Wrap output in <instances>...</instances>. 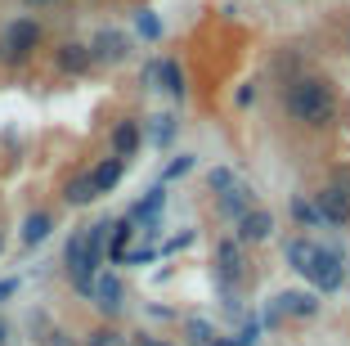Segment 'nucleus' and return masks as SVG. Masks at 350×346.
Here are the masks:
<instances>
[{
    "label": "nucleus",
    "instance_id": "nucleus-1",
    "mask_svg": "<svg viewBox=\"0 0 350 346\" xmlns=\"http://www.w3.org/2000/svg\"><path fill=\"white\" fill-rule=\"evenodd\" d=\"M283 112H288L297 126H306V131H328L341 117V99L323 77L301 72V77H292V82L283 86Z\"/></svg>",
    "mask_w": 350,
    "mask_h": 346
},
{
    "label": "nucleus",
    "instance_id": "nucleus-2",
    "mask_svg": "<svg viewBox=\"0 0 350 346\" xmlns=\"http://www.w3.org/2000/svg\"><path fill=\"white\" fill-rule=\"evenodd\" d=\"M288 265L314 284V293H337V288L346 284V265H341V256L332 252V247L310 243V238H292L288 243Z\"/></svg>",
    "mask_w": 350,
    "mask_h": 346
},
{
    "label": "nucleus",
    "instance_id": "nucleus-3",
    "mask_svg": "<svg viewBox=\"0 0 350 346\" xmlns=\"http://www.w3.org/2000/svg\"><path fill=\"white\" fill-rule=\"evenodd\" d=\"M41 41H45V27L36 18H14V23H5V32H0V63H27L31 54L41 50Z\"/></svg>",
    "mask_w": 350,
    "mask_h": 346
},
{
    "label": "nucleus",
    "instance_id": "nucleus-4",
    "mask_svg": "<svg viewBox=\"0 0 350 346\" xmlns=\"http://www.w3.org/2000/svg\"><path fill=\"white\" fill-rule=\"evenodd\" d=\"M90 59H94V63H103V68H117V63H126V59H131V36H126V32H117V27L94 32Z\"/></svg>",
    "mask_w": 350,
    "mask_h": 346
},
{
    "label": "nucleus",
    "instance_id": "nucleus-5",
    "mask_svg": "<svg viewBox=\"0 0 350 346\" xmlns=\"http://www.w3.org/2000/svg\"><path fill=\"white\" fill-rule=\"evenodd\" d=\"M234 234L243 238V243H269V234H274V212H265V207H247V212L234 221Z\"/></svg>",
    "mask_w": 350,
    "mask_h": 346
},
{
    "label": "nucleus",
    "instance_id": "nucleus-6",
    "mask_svg": "<svg viewBox=\"0 0 350 346\" xmlns=\"http://www.w3.org/2000/svg\"><path fill=\"white\" fill-rule=\"evenodd\" d=\"M90 301L99 306V315H122V306H126V288L117 275H94V288H90Z\"/></svg>",
    "mask_w": 350,
    "mask_h": 346
},
{
    "label": "nucleus",
    "instance_id": "nucleus-7",
    "mask_svg": "<svg viewBox=\"0 0 350 346\" xmlns=\"http://www.w3.org/2000/svg\"><path fill=\"white\" fill-rule=\"evenodd\" d=\"M314 207H319V216L328 225H350V194L337 189V184H328L323 194H314Z\"/></svg>",
    "mask_w": 350,
    "mask_h": 346
},
{
    "label": "nucleus",
    "instance_id": "nucleus-8",
    "mask_svg": "<svg viewBox=\"0 0 350 346\" xmlns=\"http://www.w3.org/2000/svg\"><path fill=\"white\" fill-rule=\"evenodd\" d=\"M54 68L68 72V77H81V72H90V68H94L90 45H81V41H63L59 50H54Z\"/></svg>",
    "mask_w": 350,
    "mask_h": 346
},
{
    "label": "nucleus",
    "instance_id": "nucleus-9",
    "mask_svg": "<svg viewBox=\"0 0 350 346\" xmlns=\"http://www.w3.org/2000/svg\"><path fill=\"white\" fill-rule=\"evenodd\" d=\"M85 175H90V184H94V194H99V198H103V194H113L117 184H122V175H126V158H117V153H113V158L94 162Z\"/></svg>",
    "mask_w": 350,
    "mask_h": 346
},
{
    "label": "nucleus",
    "instance_id": "nucleus-10",
    "mask_svg": "<svg viewBox=\"0 0 350 346\" xmlns=\"http://www.w3.org/2000/svg\"><path fill=\"white\" fill-rule=\"evenodd\" d=\"M139 144H144V126L135 122V117H122V122L113 126V153L131 162L135 153H139Z\"/></svg>",
    "mask_w": 350,
    "mask_h": 346
},
{
    "label": "nucleus",
    "instance_id": "nucleus-11",
    "mask_svg": "<svg viewBox=\"0 0 350 346\" xmlns=\"http://www.w3.org/2000/svg\"><path fill=\"white\" fill-rule=\"evenodd\" d=\"M162 207H166V189H162V184H153V189H148V194L139 198L126 216H131L135 225H148V234H157V212H162Z\"/></svg>",
    "mask_w": 350,
    "mask_h": 346
},
{
    "label": "nucleus",
    "instance_id": "nucleus-12",
    "mask_svg": "<svg viewBox=\"0 0 350 346\" xmlns=\"http://www.w3.org/2000/svg\"><path fill=\"white\" fill-rule=\"evenodd\" d=\"M216 265H220V284H229V279H243V247L234 243V238H220L216 243Z\"/></svg>",
    "mask_w": 350,
    "mask_h": 346
},
{
    "label": "nucleus",
    "instance_id": "nucleus-13",
    "mask_svg": "<svg viewBox=\"0 0 350 346\" xmlns=\"http://www.w3.org/2000/svg\"><path fill=\"white\" fill-rule=\"evenodd\" d=\"M157 82H162V90L171 95V99H185V95H189L185 72H180V63H175V59H157Z\"/></svg>",
    "mask_w": 350,
    "mask_h": 346
},
{
    "label": "nucleus",
    "instance_id": "nucleus-14",
    "mask_svg": "<svg viewBox=\"0 0 350 346\" xmlns=\"http://www.w3.org/2000/svg\"><path fill=\"white\" fill-rule=\"evenodd\" d=\"M50 230H54V216L50 212H31L27 221H23V247L45 243V238H50Z\"/></svg>",
    "mask_w": 350,
    "mask_h": 346
},
{
    "label": "nucleus",
    "instance_id": "nucleus-15",
    "mask_svg": "<svg viewBox=\"0 0 350 346\" xmlns=\"http://www.w3.org/2000/svg\"><path fill=\"white\" fill-rule=\"evenodd\" d=\"M278 306H283V315H319V293H283L278 297Z\"/></svg>",
    "mask_w": 350,
    "mask_h": 346
},
{
    "label": "nucleus",
    "instance_id": "nucleus-16",
    "mask_svg": "<svg viewBox=\"0 0 350 346\" xmlns=\"http://www.w3.org/2000/svg\"><path fill=\"white\" fill-rule=\"evenodd\" d=\"M94 198H99V194H94V184H90V175H85V171L63 184V203H68V207H85V203H94Z\"/></svg>",
    "mask_w": 350,
    "mask_h": 346
},
{
    "label": "nucleus",
    "instance_id": "nucleus-17",
    "mask_svg": "<svg viewBox=\"0 0 350 346\" xmlns=\"http://www.w3.org/2000/svg\"><path fill=\"white\" fill-rule=\"evenodd\" d=\"M85 346H131V337H126L122 328H113V324H99V328L85 333Z\"/></svg>",
    "mask_w": 350,
    "mask_h": 346
},
{
    "label": "nucleus",
    "instance_id": "nucleus-18",
    "mask_svg": "<svg viewBox=\"0 0 350 346\" xmlns=\"http://www.w3.org/2000/svg\"><path fill=\"white\" fill-rule=\"evenodd\" d=\"M292 221H297L301 230H314V225H323V216H319V207H314V203H306V198H292Z\"/></svg>",
    "mask_w": 350,
    "mask_h": 346
},
{
    "label": "nucleus",
    "instance_id": "nucleus-19",
    "mask_svg": "<svg viewBox=\"0 0 350 346\" xmlns=\"http://www.w3.org/2000/svg\"><path fill=\"white\" fill-rule=\"evenodd\" d=\"M247 212V194H243V189H225V194H220V216H243Z\"/></svg>",
    "mask_w": 350,
    "mask_h": 346
},
{
    "label": "nucleus",
    "instance_id": "nucleus-20",
    "mask_svg": "<svg viewBox=\"0 0 350 346\" xmlns=\"http://www.w3.org/2000/svg\"><path fill=\"white\" fill-rule=\"evenodd\" d=\"M148 135H153V144H157V149H166V144L175 140V117H153Z\"/></svg>",
    "mask_w": 350,
    "mask_h": 346
},
{
    "label": "nucleus",
    "instance_id": "nucleus-21",
    "mask_svg": "<svg viewBox=\"0 0 350 346\" xmlns=\"http://www.w3.org/2000/svg\"><path fill=\"white\" fill-rule=\"evenodd\" d=\"M185 333H189V346H211V324H206V319H189L185 324Z\"/></svg>",
    "mask_w": 350,
    "mask_h": 346
},
{
    "label": "nucleus",
    "instance_id": "nucleus-22",
    "mask_svg": "<svg viewBox=\"0 0 350 346\" xmlns=\"http://www.w3.org/2000/svg\"><path fill=\"white\" fill-rule=\"evenodd\" d=\"M135 27H139V36H148V41H157V36H162V23H157L153 10H139V14H135Z\"/></svg>",
    "mask_w": 350,
    "mask_h": 346
},
{
    "label": "nucleus",
    "instance_id": "nucleus-23",
    "mask_svg": "<svg viewBox=\"0 0 350 346\" xmlns=\"http://www.w3.org/2000/svg\"><path fill=\"white\" fill-rule=\"evenodd\" d=\"M193 162H198L193 153H180V158H175V162L162 171V184H166V180H180V175H189V171H193Z\"/></svg>",
    "mask_w": 350,
    "mask_h": 346
},
{
    "label": "nucleus",
    "instance_id": "nucleus-24",
    "mask_svg": "<svg viewBox=\"0 0 350 346\" xmlns=\"http://www.w3.org/2000/svg\"><path fill=\"white\" fill-rule=\"evenodd\" d=\"M206 184H211L216 194H225V189H234V171H229V166H216V171L206 175Z\"/></svg>",
    "mask_w": 350,
    "mask_h": 346
},
{
    "label": "nucleus",
    "instance_id": "nucleus-25",
    "mask_svg": "<svg viewBox=\"0 0 350 346\" xmlns=\"http://www.w3.org/2000/svg\"><path fill=\"white\" fill-rule=\"evenodd\" d=\"M10 297H18V279H0V306L10 301Z\"/></svg>",
    "mask_w": 350,
    "mask_h": 346
},
{
    "label": "nucleus",
    "instance_id": "nucleus-26",
    "mask_svg": "<svg viewBox=\"0 0 350 346\" xmlns=\"http://www.w3.org/2000/svg\"><path fill=\"white\" fill-rule=\"evenodd\" d=\"M153 256H157L153 247H135V252H126L122 261H135V265H139V261H153Z\"/></svg>",
    "mask_w": 350,
    "mask_h": 346
},
{
    "label": "nucleus",
    "instance_id": "nucleus-27",
    "mask_svg": "<svg viewBox=\"0 0 350 346\" xmlns=\"http://www.w3.org/2000/svg\"><path fill=\"white\" fill-rule=\"evenodd\" d=\"M144 86H157V59H153V63L144 68Z\"/></svg>",
    "mask_w": 350,
    "mask_h": 346
},
{
    "label": "nucleus",
    "instance_id": "nucleus-28",
    "mask_svg": "<svg viewBox=\"0 0 350 346\" xmlns=\"http://www.w3.org/2000/svg\"><path fill=\"white\" fill-rule=\"evenodd\" d=\"M211 346H247V342H243V337H238V342L234 337H211Z\"/></svg>",
    "mask_w": 350,
    "mask_h": 346
},
{
    "label": "nucleus",
    "instance_id": "nucleus-29",
    "mask_svg": "<svg viewBox=\"0 0 350 346\" xmlns=\"http://www.w3.org/2000/svg\"><path fill=\"white\" fill-rule=\"evenodd\" d=\"M135 346H166V342H157V337H139Z\"/></svg>",
    "mask_w": 350,
    "mask_h": 346
},
{
    "label": "nucleus",
    "instance_id": "nucleus-30",
    "mask_svg": "<svg viewBox=\"0 0 350 346\" xmlns=\"http://www.w3.org/2000/svg\"><path fill=\"white\" fill-rule=\"evenodd\" d=\"M5 337H10V328H5V319H0V346H5Z\"/></svg>",
    "mask_w": 350,
    "mask_h": 346
},
{
    "label": "nucleus",
    "instance_id": "nucleus-31",
    "mask_svg": "<svg viewBox=\"0 0 350 346\" xmlns=\"http://www.w3.org/2000/svg\"><path fill=\"white\" fill-rule=\"evenodd\" d=\"M0 256H5V234H0Z\"/></svg>",
    "mask_w": 350,
    "mask_h": 346
},
{
    "label": "nucleus",
    "instance_id": "nucleus-32",
    "mask_svg": "<svg viewBox=\"0 0 350 346\" xmlns=\"http://www.w3.org/2000/svg\"><path fill=\"white\" fill-rule=\"evenodd\" d=\"M36 5H54V0H36Z\"/></svg>",
    "mask_w": 350,
    "mask_h": 346
},
{
    "label": "nucleus",
    "instance_id": "nucleus-33",
    "mask_svg": "<svg viewBox=\"0 0 350 346\" xmlns=\"http://www.w3.org/2000/svg\"><path fill=\"white\" fill-rule=\"evenodd\" d=\"M59 346H68V342H59Z\"/></svg>",
    "mask_w": 350,
    "mask_h": 346
}]
</instances>
